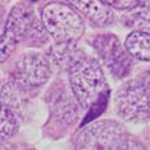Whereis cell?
I'll return each instance as SVG.
<instances>
[{
	"label": "cell",
	"mask_w": 150,
	"mask_h": 150,
	"mask_svg": "<svg viewBox=\"0 0 150 150\" xmlns=\"http://www.w3.org/2000/svg\"><path fill=\"white\" fill-rule=\"evenodd\" d=\"M69 81L78 104L88 110L104 94L107 81L96 59L84 56L69 70Z\"/></svg>",
	"instance_id": "1"
},
{
	"label": "cell",
	"mask_w": 150,
	"mask_h": 150,
	"mask_svg": "<svg viewBox=\"0 0 150 150\" xmlns=\"http://www.w3.org/2000/svg\"><path fill=\"white\" fill-rule=\"evenodd\" d=\"M41 22L55 43L78 42L85 31L83 17L70 3L46 4L41 10Z\"/></svg>",
	"instance_id": "2"
},
{
	"label": "cell",
	"mask_w": 150,
	"mask_h": 150,
	"mask_svg": "<svg viewBox=\"0 0 150 150\" xmlns=\"http://www.w3.org/2000/svg\"><path fill=\"white\" fill-rule=\"evenodd\" d=\"M129 135L122 123L99 120L85 126L75 139V150H117Z\"/></svg>",
	"instance_id": "3"
},
{
	"label": "cell",
	"mask_w": 150,
	"mask_h": 150,
	"mask_svg": "<svg viewBox=\"0 0 150 150\" xmlns=\"http://www.w3.org/2000/svg\"><path fill=\"white\" fill-rule=\"evenodd\" d=\"M118 115L129 122L150 120V89L140 76L121 85L116 94Z\"/></svg>",
	"instance_id": "4"
},
{
	"label": "cell",
	"mask_w": 150,
	"mask_h": 150,
	"mask_svg": "<svg viewBox=\"0 0 150 150\" xmlns=\"http://www.w3.org/2000/svg\"><path fill=\"white\" fill-rule=\"evenodd\" d=\"M52 74L46 55L40 52H25L16 61L12 71V81L25 91L42 87Z\"/></svg>",
	"instance_id": "5"
},
{
	"label": "cell",
	"mask_w": 150,
	"mask_h": 150,
	"mask_svg": "<svg viewBox=\"0 0 150 150\" xmlns=\"http://www.w3.org/2000/svg\"><path fill=\"white\" fill-rule=\"evenodd\" d=\"M33 18V12L23 4L14 6L10 10L4 29L0 33V62L6 61L17 50L18 45L24 42Z\"/></svg>",
	"instance_id": "6"
},
{
	"label": "cell",
	"mask_w": 150,
	"mask_h": 150,
	"mask_svg": "<svg viewBox=\"0 0 150 150\" xmlns=\"http://www.w3.org/2000/svg\"><path fill=\"white\" fill-rule=\"evenodd\" d=\"M93 47L112 75L121 79L130 74L132 67L131 56L113 33L98 35L93 40Z\"/></svg>",
	"instance_id": "7"
},
{
	"label": "cell",
	"mask_w": 150,
	"mask_h": 150,
	"mask_svg": "<svg viewBox=\"0 0 150 150\" xmlns=\"http://www.w3.org/2000/svg\"><path fill=\"white\" fill-rule=\"evenodd\" d=\"M84 52L76 42L54 43L48 47L46 57L52 71H69L79 60L84 57Z\"/></svg>",
	"instance_id": "8"
},
{
	"label": "cell",
	"mask_w": 150,
	"mask_h": 150,
	"mask_svg": "<svg viewBox=\"0 0 150 150\" xmlns=\"http://www.w3.org/2000/svg\"><path fill=\"white\" fill-rule=\"evenodd\" d=\"M70 4L97 27H110L115 22L111 6L104 1H70Z\"/></svg>",
	"instance_id": "9"
},
{
	"label": "cell",
	"mask_w": 150,
	"mask_h": 150,
	"mask_svg": "<svg viewBox=\"0 0 150 150\" xmlns=\"http://www.w3.org/2000/svg\"><path fill=\"white\" fill-rule=\"evenodd\" d=\"M125 47L131 57L150 61V33L144 31L131 32L125 40Z\"/></svg>",
	"instance_id": "10"
},
{
	"label": "cell",
	"mask_w": 150,
	"mask_h": 150,
	"mask_svg": "<svg viewBox=\"0 0 150 150\" xmlns=\"http://www.w3.org/2000/svg\"><path fill=\"white\" fill-rule=\"evenodd\" d=\"M123 22L127 27L150 29V1H140L137 6L129 10Z\"/></svg>",
	"instance_id": "11"
},
{
	"label": "cell",
	"mask_w": 150,
	"mask_h": 150,
	"mask_svg": "<svg viewBox=\"0 0 150 150\" xmlns=\"http://www.w3.org/2000/svg\"><path fill=\"white\" fill-rule=\"evenodd\" d=\"M19 123L12 108L0 102V141H6L17 134Z\"/></svg>",
	"instance_id": "12"
},
{
	"label": "cell",
	"mask_w": 150,
	"mask_h": 150,
	"mask_svg": "<svg viewBox=\"0 0 150 150\" xmlns=\"http://www.w3.org/2000/svg\"><path fill=\"white\" fill-rule=\"evenodd\" d=\"M117 150H146V149L140 141H137V140H135V139L129 136L121 145L118 146Z\"/></svg>",
	"instance_id": "13"
},
{
	"label": "cell",
	"mask_w": 150,
	"mask_h": 150,
	"mask_svg": "<svg viewBox=\"0 0 150 150\" xmlns=\"http://www.w3.org/2000/svg\"><path fill=\"white\" fill-rule=\"evenodd\" d=\"M108 6H112V8L116 9H121V10H131L134 9L135 6L139 5L140 1H104Z\"/></svg>",
	"instance_id": "14"
},
{
	"label": "cell",
	"mask_w": 150,
	"mask_h": 150,
	"mask_svg": "<svg viewBox=\"0 0 150 150\" xmlns=\"http://www.w3.org/2000/svg\"><path fill=\"white\" fill-rule=\"evenodd\" d=\"M0 150H16V148L8 141H0Z\"/></svg>",
	"instance_id": "15"
},
{
	"label": "cell",
	"mask_w": 150,
	"mask_h": 150,
	"mask_svg": "<svg viewBox=\"0 0 150 150\" xmlns=\"http://www.w3.org/2000/svg\"><path fill=\"white\" fill-rule=\"evenodd\" d=\"M140 78L144 80V83L148 85V88L150 89V70H148L146 73H144L142 75H140Z\"/></svg>",
	"instance_id": "16"
},
{
	"label": "cell",
	"mask_w": 150,
	"mask_h": 150,
	"mask_svg": "<svg viewBox=\"0 0 150 150\" xmlns=\"http://www.w3.org/2000/svg\"><path fill=\"white\" fill-rule=\"evenodd\" d=\"M0 13H1V12H0ZM0 22H1V14H0Z\"/></svg>",
	"instance_id": "17"
},
{
	"label": "cell",
	"mask_w": 150,
	"mask_h": 150,
	"mask_svg": "<svg viewBox=\"0 0 150 150\" xmlns=\"http://www.w3.org/2000/svg\"><path fill=\"white\" fill-rule=\"evenodd\" d=\"M24 150H35V149H24Z\"/></svg>",
	"instance_id": "18"
}]
</instances>
